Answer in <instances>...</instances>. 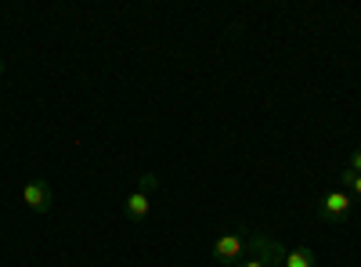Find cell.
<instances>
[{
	"label": "cell",
	"mask_w": 361,
	"mask_h": 267,
	"mask_svg": "<svg viewBox=\"0 0 361 267\" xmlns=\"http://www.w3.org/2000/svg\"><path fill=\"white\" fill-rule=\"evenodd\" d=\"M250 249H253V256L243 260V263H235V267H279L286 260V249L275 239H267V235H253Z\"/></svg>",
	"instance_id": "obj_1"
},
{
	"label": "cell",
	"mask_w": 361,
	"mask_h": 267,
	"mask_svg": "<svg viewBox=\"0 0 361 267\" xmlns=\"http://www.w3.org/2000/svg\"><path fill=\"white\" fill-rule=\"evenodd\" d=\"M354 210V199L343 192V188H336V192H329L322 202H318V217L325 221V224H340V221H347V213Z\"/></svg>",
	"instance_id": "obj_2"
},
{
	"label": "cell",
	"mask_w": 361,
	"mask_h": 267,
	"mask_svg": "<svg viewBox=\"0 0 361 267\" xmlns=\"http://www.w3.org/2000/svg\"><path fill=\"white\" fill-rule=\"evenodd\" d=\"M246 249H250V242L243 239V235H221V239L214 242V253H209V256H214L221 267H235L238 260L246 256Z\"/></svg>",
	"instance_id": "obj_3"
},
{
	"label": "cell",
	"mask_w": 361,
	"mask_h": 267,
	"mask_svg": "<svg viewBox=\"0 0 361 267\" xmlns=\"http://www.w3.org/2000/svg\"><path fill=\"white\" fill-rule=\"evenodd\" d=\"M22 202H25L33 213H47L51 206H54V188H51L47 181H29V185L22 188Z\"/></svg>",
	"instance_id": "obj_4"
},
{
	"label": "cell",
	"mask_w": 361,
	"mask_h": 267,
	"mask_svg": "<svg viewBox=\"0 0 361 267\" xmlns=\"http://www.w3.org/2000/svg\"><path fill=\"white\" fill-rule=\"evenodd\" d=\"M148 213H152V192H134L130 199H127V217L130 221H145Z\"/></svg>",
	"instance_id": "obj_5"
},
{
	"label": "cell",
	"mask_w": 361,
	"mask_h": 267,
	"mask_svg": "<svg viewBox=\"0 0 361 267\" xmlns=\"http://www.w3.org/2000/svg\"><path fill=\"white\" fill-rule=\"evenodd\" d=\"M282 267H314V249H307V246L286 249V260H282Z\"/></svg>",
	"instance_id": "obj_6"
},
{
	"label": "cell",
	"mask_w": 361,
	"mask_h": 267,
	"mask_svg": "<svg viewBox=\"0 0 361 267\" xmlns=\"http://www.w3.org/2000/svg\"><path fill=\"white\" fill-rule=\"evenodd\" d=\"M343 192H347L350 199H361V173L343 170Z\"/></svg>",
	"instance_id": "obj_7"
},
{
	"label": "cell",
	"mask_w": 361,
	"mask_h": 267,
	"mask_svg": "<svg viewBox=\"0 0 361 267\" xmlns=\"http://www.w3.org/2000/svg\"><path fill=\"white\" fill-rule=\"evenodd\" d=\"M137 188H141V192H156V188H159V177H156V173H145Z\"/></svg>",
	"instance_id": "obj_8"
},
{
	"label": "cell",
	"mask_w": 361,
	"mask_h": 267,
	"mask_svg": "<svg viewBox=\"0 0 361 267\" xmlns=\"http://www.w3.org/2000/svg\"><path fill=\"white\" fill-rule=\"evenodd\" d=\"M347 170H350V173H361V148H357V152L347 159Z\"/></svg>",
	"instance_id": "obj_9"
}]
</instances>
